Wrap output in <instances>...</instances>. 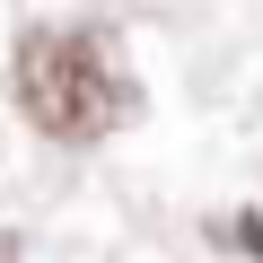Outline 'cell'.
<instances>
[{"label": "cell", "mask_w": 263, "mask_h": 263, "mask_svg": "<svg viewBox=\"0 0 263 263\" xmlns=\"http://www.w3.org/2000/svg\"><path fill=\"white\" fill-rule=\"evenodd\" d=\"M18 105L44 141H105L123 123L132 88L114 70V53L88 35V27H53V35H27L18 44Z\"/></svg>", "instance_id": "cell-1"}, {"label": "cell", "mask_w": 263, "mask_h": 263, "mask_svg": "<svg viewBox=\"0 0 263 263\" xmlns=\"http://www.w3.org/2000/svg\"><path fill=\"white\" fill-rule=\"evenodd\" d=\"M0 263H18V237H0Z\"/></svg>", "instance_id": "cell-2"}]
</instances>
